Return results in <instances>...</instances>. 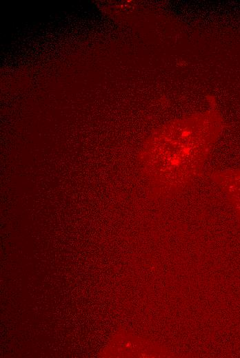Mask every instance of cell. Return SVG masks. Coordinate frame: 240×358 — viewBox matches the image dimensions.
Wrapping results in <instances>:
<instances>
[{
  "mask_svg": "<svg viewBox=\"0 0 240 358\" xmlns=\"http://www.w3.org/2000/svg\"><path fill=\"white\" fill-rule=\"evenodd\" d=\"M219 114L207 111L169 122L146 144L143 157L161 190L177 191L198 176L221 131Z\"/></svg>",
  "mask_w": 240,
  "mask_h": 358,
  "instance_id": "6da1fadb",
  "label": "cell"
},
{
  "mask_svg": "<svg viewBox=\"0 0 240 358\" xmlns=\"http://www.w3.org/2000/svg\"><path fill=\"white\" fill-rule=\"evenodd\" d=\"M212 178L240 213V168L214 171Z\"/></svg>",
  "mask_w": 240,
  "mask_h": 358,
  "instance_id": "7a4b0ae2",
  "label": "cell"
}]
</instances>
